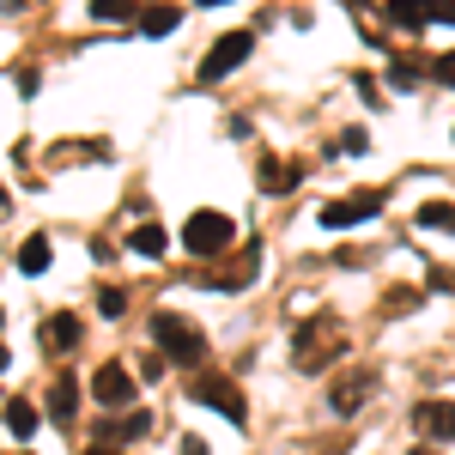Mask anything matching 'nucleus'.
I'll use <instances>...</instances> for the list:
<instances>
[{
	"instance_id": "obj_1",
	"label": "nucleus",
	"mask_w": 455,
	"mask_h": 455,
	"mask_svg": "<svg viewBox=\"0 0 455 455\" xmlns=\"http://www.w3.org/2000/svg\"><path fill=\"white\" fill-rule=\"evenodd\" d=\"M231 237H237L231 212H195V219L182 225V249H188V255H219V249H231Z\"/></svg>"
},
{
	"instance_id": "obj_2",
	"label": "nucleus",
	"mask_w": 455,
	"mask_h": 455,
	"mask_svg": "<svg viewBox=\"0 0 455 455\" xmlns=\"http://www.w3.org/2000/svg\"><path fill=\"white\" fill-rule=\"evenodd\" d=\"M152 334H158V347L171 352V358H182V364H201L207 358V347H201V334L182 322V315H171V310H158L152 315Z\"/></svg>"
},
{
	"instance_id": "obj_3",
	"label": "nucleus",
	"mask_w": 455,
	"mask_h": 455,
	"mask_svg": "<svg viewBox=\"0 0 455 455\" xmlns=\"http://www.w3.org/2000/svg\"><path fill=\"white\" fill-rule=\"evenodd\" d=\"M371 212H383V195H377V188H358V195H347V201H328L315 219H322L328 231H347V225L371 219Z\"/></svg>"
},
{
	"instance_id": "obj_4",
	"label": "nucleus",
	"mask_w": 455,
	"mask_h": 455,
	"mask_svg": "<svg viewBox=\"0 0 455 455\" xmlns=\"http://www.w3.org/2000/svg\"><path fill=\"white\" fill-rule=\"evenodd\" d=\"M188 395H195V401H207L212 413H225L231 425H243V388H237V383H225V377H195Z\"/></svg>"
},
{
	"instance_id": "obj_5",
	"label": "nucleus",
	"mask_w": 455,
	"mask_h": 455,
	"mask_svg": "<svg viewBox=\"0 0 455 455\" xmlns=\"http://www.w3.org/2000/svg\"><path fill=\"white\" fill-rule=\"evenodd\" d=\"M249 43H255L249 31H231V36H219V43L207 49V61H201V79H225V73H231V68H237V61L249 55Z\"/></svg>"
},
{
	"instance_id": "obj_6",
	"label": "nucleus",
	"mask_w": 455,
	"mask_h": 455,
	"mask_svg": "<svg viewBox=\"0 0 455 455\" xmlns=\"http://www.w3.org/2000/svg\"><path fill=\"white\" fill-rule=\"evenodd\" d=\"M128 395H134L128 364H98V371H92V401H98V407H122Z\"/></svg>"
},
{
	"instance_id": "obj_7",
	"label": "nucleus",
	"mask_w": 455,
	"mask_h": 455,
	"mask_svg": "<svg viewBox=\"0 0 455 455\" xmlns=\"http://www.w3.org/2000/svg\"><path fill=\"white\" fill-rule=\"evenodd\" d=\"M383 19H395L401 31H419V25H431V0H388Z\"/></svg>"
},
{
	"instance_id": "obj_8",
	"label": "nucleus",
	"mask_w": 455,
	"mask_h": 455,
	"mask_svg": "<svg viewBox=\"0 0 455 455\" xmlns=\"http://www.w3.org/2000/svg\"><path fill=\"white\" fill-rule=\"evenodd\" d=\"M419 425L431 431V437L455 443V407H450V401H425V407H419Z\"/></svg>"
},
{
	"instance_id": "obj_9",
	"label": "nucleus",
	"mask_w": 455,
	"mask_h": 455,
	"mask_svg": "<svg viewBox=\"0 0 455 455\" xmlns=\"http://www.w3.org/2000/svg\"><path fill=\"white\" fill-rule=\"evenodd\" d=\"M364 388H371V377L358 371V377H347V383L334 388V413H358V401H364Z\"/></svg>"
},
{
	"instance_id": "obj_10",
	"label": "nucleus",
	"mask_w": 455,
	"mask_h": 455,
	"mask_svg": "<svg viewBox=\"0 0 455 455\" xmlns=\"http://www.w3.org/2000/svg\"><path fill=\"white\" fill-rule=\"evenodd\" d=\"M176 19H182L176 6H146V12H140V31H146V36H171Z\"/></svg>"
},
{
	"instance_id": "obj_11",
	"label": "nucleus",
	"mask_w": 455,
	"mask_h": 455,
	"mask_svg": "<svg viewBox=\"0 0 455 455\" xmlns=\"http://www.w3.org/2000/svg\"><path fill=\"white\" fill-rule=\"evenodd\" d=\"M298 164H280V158H274V164H267V171H261V188H267V195H285V188H298Z\"/></svg>"
},
{
	"instance_id": "obj_12",
	"label": "nucleus",
	"mask_w": 455,
	"mask_h": 455,
	"mask_svg": "<svg viewBox=\"0 0 455 455\" xmlns=\"http://www.w3.org/2000/svg\"><path fill=\"white\" fill-rule=\"evenodd\" d=\"M6 425H12V437H36V407L31 401H12L6 407Z\"/></svg>"
},
{
	"instance_id": "obj_13",
	"label": "nucleus",
	"mask_w": 455,
	"mask_h": 455,
	"mask_svg": "<svg viewBox=\"0 0 455 455\" xmlns=\"http://www.w3.org/2000/svg\"><path fill=\"white\" fill-rule=\"evenodd\" d=\"M92 19H104V25H128V19H134V0H92Z\"/></svg>"
},
{
	"instance_id": "obj_14",
	"label": "nucleus",
	"mask_w": 455,
	"mask_h": 455,
	"mask_svg": "<svg viewBox=\"0 0 455 455\" xmlns=\"http://www.w3.org/2000/svg\"><path fill=\"white\" fill-rule=\"evenodd\" d=\"M43 340H49V347H73V340H79V315H55V322L43 328Z\"/></svg>"
},
{
	"instance_id": "obj_15",
	"label": "nucleus",
	"mask_w": 455,
	"mask_h": 455,
	"mask_svg": "<svg viewBox=\"0 0 455 455\" xmlns=\"http://www.w3.org/2000/svg\"><path fill=\"white\" fill-rule=\"evenodd\" d=\"M164 243H171L164 225H140V231H134V255H164Z\"/></svg>"
},
{
	"instance_id": "obj_16",
	"label": "nucleus",
	"mask_w": 455,
	"mask_h": 455,
	"mask_svg": "<svg viewBox=\"0 0 455 455\" xmlns=\"http://www.w3.org/2000/svg\"><path fill=\"white\" fill-rule=\"evenodd\" d=\"M19 267H25V274H43V267H49V237H31V243L19 249Z\"/></svg>"
},
{
	"instance_id": "obj_17",
	"label": "nucleus",
	"mask_w": 455,
	"mask_h": 455,
	"mask_svg": "<svg viewBox=\"0 0 455 455\" xmlns=\"http://www.w3.org/2000/svg\"><path fill=\"white\" fill-rule=\"evenodd\" d=\"M419 225H431V231H455V207L450 201H431V207H419Z\"/></svg>"
},
{
	"instance_id": "obj_18",
	"label": "nucleus",
	"mask_w": 455,
	"mask_h": 455,
	"mask_svg": "<svg viewBox=\"0 0 455 455\" xmlns=\"http://www.w3.org/2000/svg\"><path fill=\"white\" fill-rule=\"evenodd\" d=\"M49 401H55V419H68V413H73V401H79V388H73L68 377H61V383H55V395H49Z\"/></svg>"
},
{
	"instance_id": "obj_19",
	"label": "nucleus",
	"mask_w": 455,
	"mask_h": 455,
	"mask_svg": "<svg viewBox=\"0 0 455 455\" xmlns=\"http://www.w3.org/2000/svg\"><path fill=\"white\" fill-rule=\"evenodd\" d=\"M388 79H395V85H419V68H413V61H395Z\"/></svg>"
},
{
	"instance_id": "obj_20",
	"label": "nucleus",
	"mask_w": 455,
	"mask_h": 455,
	"mask_svg": "<svg viewBox=\"0 0 455 455\" xmlns=\"http://www.w3.org/2000/svg\"><path fill=\"white\" fill-rule=\"evenodd\" d=\"M98 304H104V315H122V304H128V298H122L116 285H104V291H98Z\"/></svg>"
},
{
	"instance_id": "obj_21",
	"label": "nucleus",
	"mask_w": 455,
	"mask_h": 455,
	"mask_svg": "<svg viewBox=\"0 0 455 455\" xmlns=\"http://www.w3.org/2000/svg\"><path fill=\"white\" fill-rule=\"evenodd\" d=\"M431 73H437V79H443V85H450V92H455V55H443V61H437V68H431Z\"/></svg>"
},
{
	"instance_id": "obj_22",
	"label": "nucleus",
	"mask_w": 455,
	"mask_h": 455,
	"mask_svg": "<svg viewBox=\"0 0 455 455\" xmlns=\"http://www.w3.org/2000/svg\"><path fill=\"white\" fill-rule=\"evenodd\" d=\"M431 285H437V291H455V274L450 267H431Z\"/></svg>"
},
{
	"instance_id": "obj_23",
	"label": "nucleus",
	"mask_w": 455,
	"mask_h": 455,
	"mask_svg": "<svg viewBox=\"0 0 455 455\" xmlns=\"http://www.w3.org/2000/svg\"><path fill=\"white\" fill-rule=\"evenodd\" d=\"M431 19H450L455 25V0H431Z\"/></svg>"
},
{
	"instance_id": "obj_24",
	"label": "nucleus",
	"mask_w": 455,
	"mask_h": 455,
	"mask_svg": "<svg viewBox=\"0 0 455 455\" xmlns=\"http://www.w3.org/2000/svg\"><path fill=\"white\" fill-rule=\"evenodd\" d=\"M176 455H207V443H201V437H182V443H176Z\"/></svg>"
},
{
	"instance_id": "obj_25",
	"label": "nucleus",
	"mask_w": 455,
	"mask_h": 455,
	"mask_svg": "<svg viewBox=\"0 0 455 455\" xmlns=\"http://www.w3.org/2000/svg\"><path fill=\"white\" fill-rule=\"evenodd\" d=\"M85 455H122V450H109V443H98V450H85Z\"/></svg>"
},
{
	"instance_id": "obj_26",
	"label": "nucleus",
	"mask_w": 455,
	"mask_h": 455,
	"mask_svg": "<svg viewBox=\"0 0 455 455\" xmlns=\"http://www.w3.org/2000/svg\"><path fill=\"white\" fill-rule=\"evenodd\" d=\"M0 371H6V347H0Z\"/></svg>"
},
{
	"instance_id": "obj_27",
	"label": "nucleus",
	"mask_w": 455,
	"mask_h": 455,
	"mask_svg": "<svg viewBox=\"0 0 455 455\" xmlns=\"http://www.w3.org/2000/svg\"><path fill=\"white\" fill-rule=\"evenodd\" d=\"M201 6H219V0H201Z\"/></svg>"
},
{
	"instance_id": "obj_28",
	"label": "nucleus",
	"mask_w": 455,
	"mask_h": 455,
	"mask_svg": "<svg viewBox=\"0 0 455 455\" xmlns=\"http://www.w3.org/2000/svg\"><path fill=\"white\" fill-rule=\"evenodd\" d=\"M19 455H25V450H19Z\"/></svg>"
}]
</instances>
